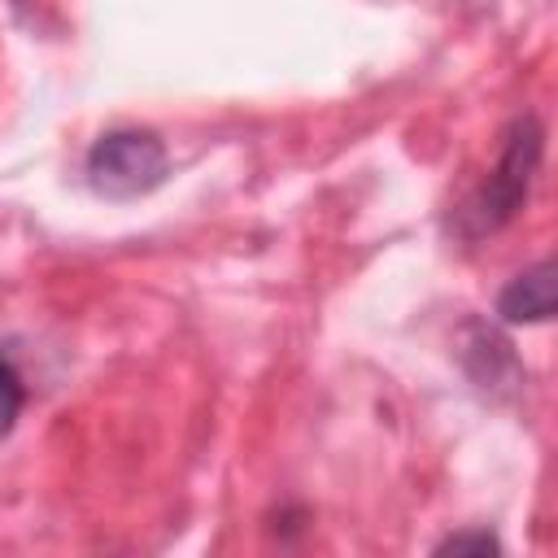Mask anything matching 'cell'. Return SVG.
I'll use <instances>...</instances> for the list:
<instances>
[{
	"instance_id": "3",
	"label": "cell",
	"mask_w": 558,
	"mask_h": 558,
	"mask_svg": "<svg viewBox=\"0 0 558 558\" xmlns=\"http://www.w3.org/2000/svg\"><path fill=\"white\" fill-rule=\"evenodd\" d=\"M501 323H545L554 314V262H536L514 275L497 296Z\"/></svg>"
},
{
	"instance_id": "5",
	"label": "cell",
	"mask_w": 558,
	"mask_h": 558,
	"mask_svg": "<svg viewBox=\"0 0 558 558\" xmlns=\"http://www.w3.org/2000/svg\"><path fill=\"white\" fill-rule=\"evenodd\" d=\"M440 554H497L501 549V541L488 532V527H480V532H453V536H445L440 545H436Z\"/></svg>"
},
{
	"instance_id": "4",
	"label": "cell",
	"mask_w": 558,
	"mask_h": 558,
	"mask_svg": "<svg viewBox=\"0 0 558 558\" xmlns=\"http://www.w3.org/2000/svg\"><path fill=\"white\" fill-rule=\"evenodd\" d=\"M22 405H26V384H22V375L13 371V362L0 357V440L13 432Z\"/></svg>"
},
{
	"instance_id": "2",
	"label": "cell",
	"mask_w": 558,
	"mask_h": 558,
	"mask_svg": "<svg viewBox=\"0 0 558 558\" xmlns=\"http://www.w3.org/2000/svg\"><path fill=\"white\" fill-rule=\"evenodd\" d=\"M166 170H170L166 144L140 126L105 131L87 153V183L96 196H109V201L148 196L153 187H161Z\"/></svg>"
},
{
	"instance_id": "1",
	"label": "cell",
	"mask_w": 558,
	"mask_h": 558,
	"mask_svg": "<svg viewBox=\"0 0 558 558\" xmlns=\"http://www.w3.org/2000/svg\"><path fill=\"white\" fill-rule=\"evenodd\" d=\"M541 153H545V131H541L536 113L514 118L510 131H506V144H501V157H497L493 174L458 209V231L466 240H480L488 231H501L519 214V205L527 201L532 174L541 166Z\"/></svg>"
}]
</instances>
